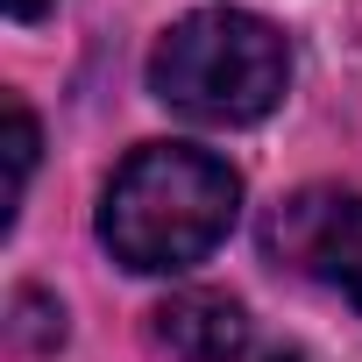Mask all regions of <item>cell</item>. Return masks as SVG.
I'll use <instances>...</instances> for the list:
<instances>
[{
  "label": "cell",
  "instance_id": "cell-1",
  "mask_svg": "<svg viewBox=\"0 0 362 362\" xmlns=\"http://www.w3.org/2000/svg\"><path fill=\"white\" fill-rule=\"evenodd\" d=\"M235 214H242V177L221 156L192 142H142L100 199V242L114 249L121 270L170 277L214 256Z\"/></svg>",
  "mask_w": 362,
  "mask_h": 362
},
{
  "label": "cell",
  "instance_id": "cell-2",
  "mask_svg": "<svg viewBox=\"0 0 362 362\" xmlns=\"http://www.w3.org/2000/svg\"><path fill=\"white\" fill-rule=\"evenodd\" d=\"M291 86V43L242 8H206L170 22L149 50V93L199 128H249Z\"/></svg>",
  "mask_w": 362,
  "mask_h": 362
},
{
  "label": "cell",
  "instance_id": "cell-3",
  "mask_svg": "<svg viewBox=\"0 0 362 362\" xmlns=\"http://www.w3.org/2000/svg\"><path fill=\"white\" fill-rule=\"evenodd\" d=\"M263 249H270L284 270H298V277L341 291V298L362 313V192L313 185V192L277 199V214L263 221Z\"/></svg>",
  "mask_w": 362,
  "mask_h": 362
},
{
  "label": "cell",
  "instance_id": "cell-4",
  "mask_svg": "<svg viewBox=\"0 0 362 362\" xmlns=\"http://www.w3.org/2000/svg\"><path fill=\"white\" fill-rule=\"evenodd\" d=\"M149 334L177 362H305L291 341L263 334L249 320V305L228 298V291H170L149 313Z\"/></svg>",
  "mask_w": 362,
  "mask_h": 362
},
{
  "label": "cell",
  "instance_id": "cell-5",
  "mask_svg": "<svg viewBox=\"0 0 362 362\" xmlns=\"http://www.w3.org/2000/svg\"><path fill=\"white\" fill-rule=\"evenodd\" d=\"M36 149H43V135H36V114H29L22 100H8V228H15V214H22V192H29Z\"/></svg>",
  "mask_w": 362,
  "mask_h": 362
},
{
  "label": "cell",
  "instance_id": "cell-6",
  "mask_svg": "<svg viewBox=\"0 0 362 362\" xmlns=\"http://www.w3.org/2000/svg\"><path fill=\"white\" fill-rule=\"evenodd\" d=\"M15 341H22V348H50V341H64V313H50L36 291H22V298H15Z\"/></svg>",
  "mask_w": 362,
  "mask_h": 362
},
{
  "label": "cell",
  "instance_id": "cell-7",
  "mask_svg": "<svg viewBox=\"0 0 362 362\" xmlns=\"http://www.w3.org/2000/svg\"><path fill=\"white\" fill-rule=\"evenodd\" d=\"M43 8H50V0H8V15H15V22H36Z\"/></svg>",
  "mask_w": 362,
  "mask_h": 362
}]
</instances>
